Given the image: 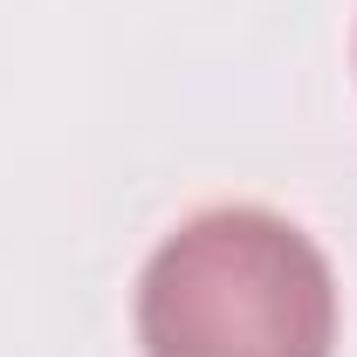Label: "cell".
<instances>
[{
  "instance_id": "6da1fadb",
  "label": "cell",
  "mask_w": 357,
  "mask_h": 357,
  "mask_svg": "<svg viewBox=\"0 0 357 357\" xmlns=\"http://www.w3.org/2000/svg\"><path fill=\"white\" fill-rule=\"evenodd\" d=\"M144 357H330L337 282L303 227L261 206L185 220L137 282Z\"/></svg>"
}]
</instances>
